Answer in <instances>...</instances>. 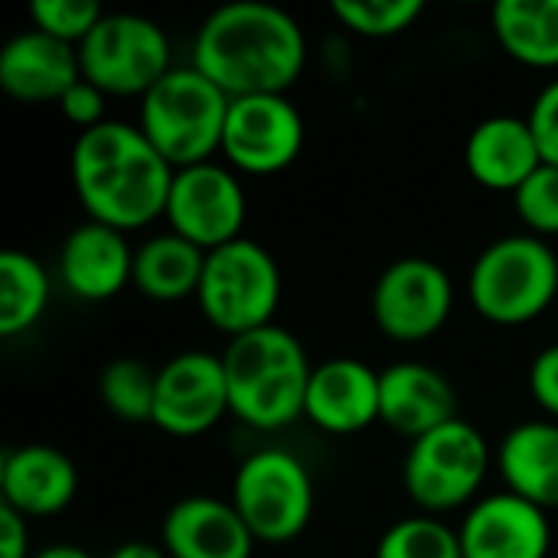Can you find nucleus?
Returning <instances> with one entry per match:
<instances>
[{"label":"nucleus","mask_w":558,"mask_h":558,"mask_svg":"<svg viewBox=\"0 0 558 558\" xmlns=\"http://www.w3.org/2000/svg\"><path fill=\"white\" fill-rule=\"evenodd\" d=\"M190 62L229 98L288 95L304 72L307 39L288 10L235 0L199 23Z\"/></svg>","instance_id":"f257e3e1"},{"label":"nucleus","mask_w":558,"mask_h":558,"mask_svg":"<svg viewBox=\"0 0 558 558\" xmlns=\"http://www.w3.org/2000/svg\"><path fill=\"white\" fill-rule=\"evenodd\" d=\"M69 173L92 222L134 232L167 213L177 170L137 124L108 118L75 137Z\"/></svg>","instance_id":"f03ea898"},{"label":"nucleus","mask_w":558,"mask_h":558,"mask_svg":"<svg viewBox=\"0 0 558 558\" xmlns=\"http://www.w3.org/2000/svg\"><path fill=\"white\" fill-rule=\"evenodd\" d=\"M232 415L255 432H281L304 418V399L311 383V360L301 340L278 327H258L232 337L219 353Z\"/></svg>","instance_id":"7ed1b4c3"},{"label":"nucleus","mask_w":558,"mask_h":558,"mask_svg":"<svg viewBox=\"0 0 558 558\" xmlns=\"http://www.w3.org/2000/svg\"><path fill=\"white\" fill-rule=\"evenodd\" d=\"M468 291L474 311L497 327L539 320L558 298V255L539 235H504L471 265Z\"/></svg>","instance_id":"20e7f679"},{"label":"nucleus","mask_w":558,"mask_h":558,"mask_svg":"<svg viewBox=\"0 0 558 558\" xmlns=\"http://www.w3.org/2000/svg\"><path fill=\"white\" fill-rule=\"evenodd\" d=\"M232 98L193 62L173 65L144 98L137 128L173 170L206 163L219 154Z\"/></svg>","instance_id":"39448f33"},{"label":"nucleus","mask_w":558,"mask_h":558,"mask_svg":"<svg viewBox=\"0 0 558 558\" xmlns=\"http://www.w3.org/2000/svg\"><path fill=\"white\" fill-rule=\"evenodd\" d=\"M196 304L216 330L229 333V340L275 324L281 304V268L275 255L245 235L206 252Z\"/></svg>","instance_id":"423d86ee"},{"label":"nucleus","mask_w":558,"mask_h":558,"mask_svg":"<svg viewBox=\"0 0 558 558\" xmlns=\"http://www.w3.org/2000/svg\"><path fill=\"white\" fill-rule=\"evenodd\" d=\"M490 464L487 438L471 422L451 418L412 441L402 464V487L422 513L441 517L474 504Z\"/></svg>","instance_id":"0eeeda50"},{"label":"nucleus","mask_w":558,"mask_h":558,"mask_svg":"<svg viewBox=\"0 0 558 558\" xmlns=\"http://www.w3.org/2000/svg\"><path fill=\"white\" fill-rule=\"evenodd\" d=\"M229 500L255 543L284 546L298 539L314 517V481L298 454L262 448L239 464Z\"/></svg>","instance_id":"6e6552de"},{"label":"nucleus","mask_w":558,"mask_h":558,"mask_svg":"<svg viewBox=\"0 0 558 558\" xmlns=\"http://www.w3.org/2000/svg\"><path fill=\"white\" fill-rule=\"evenodd\" d=\"M82 78L108 98H144L170 69V39L160 23L137 13H105L78 46Z\"/></svg>","instance_id":"1a4fd4ad"},{"label":"nucleus","mask_w":558,"mask_h":558,"mask_svg":"<svg viewBox=\"0 0 558 558\" xmlns=\"http://www.w3.org/2000/svg\"><path fill=\"white\" fill-rule=\"evenodd\" d=\"M248 199L239 173L229 163H193L180 167L167 196V226L203 252H216L242 239Z\"/></svg>","instance_id":"9d476101"},{"label":"nucleus","mask_w":558,"mask_h":558,"mask_svg":"<svg viewBox=\"0 0 558 558\" xmlns=\"http://www.w3.org/2000/svg\"><path fill=\"white\" fill-rule=\"evenodd\" d=\"M454 311L451 275L422 255L392 262L373 288V320L396 343L432 340Z\"/></svg>","instance_id":"9b49d317"},{"label":"nucleus","mask_w":558,"mask_h":558,"mask_svg":"<svg viewBox=\"0 0 558 558\" xmlns=\"http://www.w3.org/2000/svg\"><path fill=\"white\" fill-rule=\"evenodd\" d=\"M304 147V118L288 95L232 98L219 154L235 173L271 177L288 170Z\"/></svg>","instance_id":"f8f14e48"},{"label":"nucleus","mask_w":558,"mask_h":558,"mask_svg":"<svg viewBox=\"0 0 558 558\" xmlns=\"http://www.w3.org/2000/svg\"><path fill=\"white\" fill-rule=\"evenodd\" d=\"M229 409V383L222 356L206 350H186L170 356L157 369L154 422L173 438H199L213 432Z\"/></svg>","instance_id":"ddd939ff"},{"label":"nucleus","mask_w":558,"mask_h":558,"mask_svg":"<svg viewBox=\"0 0 558 558\" xmlns=\"http://www.w3.org/2000/svg\"><path fill=\"white\" fill-rule=\"evenodd\" d=\"M458 536L464 558H549L553 549L549 513L510 490L474 500Z\"/></svg>","instance_id":"4468645a"},{"label":"nucleus","mask_w":558,"mask_h":558,"mask_svg":"<svg viewBox=\"0 0 558 558\" xmlns=\"http://www.w3.org/2000/svg\"><path fill=\"white\" fill-rule=\"evenodd\" d=\"M304 418L327 435L366 432L379 422V373L353 356L317 363L307 383Z\"/></svg>","instance_id":"2eb2a0df"},{"label":"nucleus","mask_w":558,"mask_h":558,"mask_svg":"<svg viewBox=\"0 0 558 558\" xmlns=\"http://www.w3.org/2000/svg\"><path fill=\"white\" fill-rule=\"evenodd\" d=\"M59 281L78 301H111L134 281V248L128 232L85 219L59 248Z\"/></svg>","instance_id":"dca6fc26"},{"label":"nucleus","mask_w":558,"mask_h":558,"mask_svg":"<svg viewBox=\"0 0 558 558\" xmlns=\"http://www.w3.org/2000/svg\"><path fill=\"white\" fill-rule=\"evenodd\" d=\"M160 546L170 558H252L255 536L232 500L190 494L167 510Z\"/></svg>","instance_id":"f3484780"},{"label":"nucleus","mask_w":558,"mask_h":558,"mask_svg":"<svg viewBox=\"0 0 558 558\" xmlns=\"http://www.w3.org/2000/svg\"><path fill=\"white\" fill-rule=\"evenodd\" d=\"M78 494V468L52 445H20L0 458V504L26 520L56 517Z\"/></svg>","instance_id":"a211bd4d"},{"label":"nucleus","mask_w":558,"mask_h":558,"mask_svg":"<svg viewBox=\"0 0 558 558\" xmlns=\"http://www.w3.org/2000/svg\"><path fill=\"white\" fill-rule=\"evenodd\" d=\"M451 418H458V396L441 369L402 360L379 373V422L392 432L415 441Z\"/></svg>","instance_id":"6ab92c4d"},{"label":"nucleus","mask_w":558,"mask_h":558,"mask_svg":"<svg viewBox=\"0 0 558 558\" xmlns=\"http://www.w3.org/2000/svg\"><path fill=\"white\" fill-rule=\"evenodd\" d=\"M82 78L78 49L59 43L39 29L10 36L0 49V88L23 105L62 101V95Z\"/></svg>","instance_id":"aec40b11"},{"label":"nucleus","mask_w":558,"mask_h":558,"mask_svg":"<svg viewBox=\"0 0 558 558\" xmlns=\"http://www.w3.org/2000/svg\"><path fill=\"white\" fill-rule=\"evenodd\" d=\"M468 173L494 193H517L546 160L530 118L494 114L481 121L464 144Z\"/></svg>","instance_id":"412c9836"},{"label":"nucleus","mask_w":558,"mask_h":558,"mask_svg":"<svg viewBox=\"0 0 558 558\" xmlns=\"http://www.w3.org/2000/svg\"><path fill=\"white\" fill-rule=\"evenodd\" d=\"M497 471L510 494L558 510V422L536 418L510 428L497 448Z\"/></svg>","instance_id":"4be33fe9"},{"label":"nucleus","mask_w":558,"mask_h":558,"mask_svg":"<svg viewBox=\"0 0 558 558\" xmlns=\"http://www.w3.org/2000/svg\"><path fill=\"white\" fill-rule=\"evenodd\" d=\"M206 252L177 232H157L134 248V291L147 301L173 304L196 298Z\"/></svg>","instance_id":"5701e85b"},{"label":"nucleus","mask_w":558,"mask_h":558,"mask_svg":"<svg viewBox=\"0 0 558 558\" xmlns=\"http://www.w3.org/2000/svg\"><path fill=\"white\" fill-rule=\"evenodd\" d=\"M490 29L513 62L558 69V0H497Z\"/></svg>","instance_id":"b1692460"},{"label":"nucleus","mask_w":558,"mask_h":558,"mask_svg":"<svg viewBox=\"0 0 558 558\" xmlns=\"http://www.w3.org/2000/svg\"><path fill=\"white\" fill-rule=\"evenodd\" d=\"M49 271L20 248L0 252V337L13 340L33 330L49 307Z\"/></svg>","instance_id":"393cba45"},{"label":"nucleus","mask_w":558,"mask_h":558,"mask_svg":"<svg viewBox=\"0 0 558 558\" xmlns=\"http://www.w3.org/2000/svg\"><path fill=\"white\" fill-rule=\"evenodd\" d=\"M98 399L118 422H128V425L154 422L157 373L144 360L118 356L98 376Z\"/></svg>","instance_id":"a878e982"},{"label":"nucleus","mask_w":558,"mask_h":558,"mask_svg":"<svg viewBox=\"0 0 558 558\" xmlns=\"http://www.w3.org/2000/svg\"><path fill=\"white\" fill-rule=\"evenodd\" d=\"M376 558H464L461 553V536L438 517L418 513L392 523L379 546Z\"/></svg>","instance_id":"bb28decb"},{"label":"nucleus","mask_w":558,"mask_h":558,"mask_svg":"<svg viewBox=\"0 0 558 558\" xmlns=\"http://www.w3.org/2000/svg\"><path fill=\"white\" fill-rule=\"evenodd\" d=\"M330 13L363 39H389L412 29L425 3L422 0H333Z\"/></svg>","instance_id":"cd10ccee"},{"label":"nucleus","mask_w":558,"mask_h":558,"mask_svg":"<svg viewBox=\"0 0 558 558\" xmlns=\"http://www.w3.org/2000/svg\"><path fill=\"white\" fill-rule=\"evenodd\" d=\"M105 10L95 0H36L29 7V20L33 29L69 43V46H82L88 39V33L101 23Z\"/></svg>","instance_id":"c85d7f7f"},{"label":"nucleus","mask_w":558,"mask_h":558,"mask_svg":"<svg viewBox=\"0 0 558 558\" xmlns=\"http://www.w3.org/2000/svg\"><path fill=\"white\" fill-rule=\"evenodd\" d=\"M513 206H517V216L530 235H539L546 242L558 235V167L543 163L513 193Z\"/></svg>","instance_id":"c756f323"},{"label":"nucleus","mask_w":558,"mask_h":558,"mask_svg":"<svg viewBox=\"0 0 558 558\" xmlns=\"http://www.w3.org/2000/svg\"><path fill=\"white\" fill-rule=\"evenodd\" d=\"M59 108H62L65 121L78 128V134H82V131H92V128H98V124L108 121V118H105L108 95H105L98 85H92L88 78H78V82L62 95Z\"/></svg>","instance_id":"7c9ffc66"},{"label":"nucleus","mask_w":558,"mask_h":558,"mask_svg":"<svg viewBox=\"0 0 558 558\" xmlns=\"http://www.w3.org/2000/svg\"><path fill=\"white\" fill-rule=\"evenodd\" d=\"M530 124L536 131V141H539V150H543V160L558 167V78H553L533 101L530 108Z\"/></svg>","instance_id":"2f4dec72"},{"label":"nucleus","mask_w":558,"mask_h":558,"mask_svg":"<svg viewBox=\"0 0 558 558\" xmlns=\"http://www.w3.org/2000/svg\"><path fill=\"white\" fill-rule=\"evenodd\" d=\"M530 392H533L536 405L553 422H558V343L536 353V360L530 366Z\"/></svg>","instance_id":"473e14b6"},{"label":"nucleus","mask_w":558,"mask_h":558,"mask_svg":"<svg viewBox=\"0 0 558 558\" xmlns=\"http://www.w3.org/2000/svg\"><path fill=\"white\" fill-rule=\"evenodd\" d=\"M0 558H33L29 520L0 504Z\"/></svg>","instance_id":"72a5a7b5"},{"label":"nucleus","mask_w":558,"mask_h":558,"mask_svg":"<svg viewBox=\"0 0 558 558\" xmlns=\"http://www.w3.org/2000/svg\"><path fill=\"white\" fill-rule=\"evenodd\" d=\"M108 558H170L163 553L160 543H147V539H131V543H121L114 546Z\"/></svg>","instance_id":"f704fd0d"},{"label":"nucleus","mask_w":558,"mask_h":558,"mask_svg":"<svg viewBox=\"0 0 558 558\" xmlns=\"http://www.w3.org/2000/svg\"><path fill=\"white\" fill-rule=\"evenodd\" d=\"M33 558H95L92 553H85L82 546H72V543H52L46 549H36Z\"/></svg>","instance_id":"c9c22d12"}]
</instances>
